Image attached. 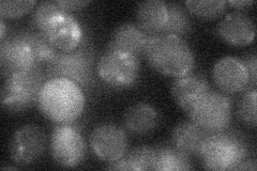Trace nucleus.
Segmentation results:
<instances>
[{"instance_id": "4468645a", "label": "nucleus", "mask_w": 257, "mask_h": 171, "mask_svg": "<svg viewBox=\"0 0 257 171\" xmlns=\"http://www.w3.org/2000/svg\"><path fill=\"white\" fill-rule=\"evenodd\" d=\"M216 35L228 45L243 47L254 41L256 26L247 14L234 11L225 15L219 22L216 25Z\"/></svg>"}, {"instance_id": "9d476101", "label": "nucleus", "mask_w": 257, "mask_h": 171, "mask_svg": "<svg viewBox=\"0 0 257 171\" xmlns=\"http://www.w3.org/2000/svg\"><path fill=\"white\" fill-rule=\"evenodd\" d=\"M39 68L24 32L8 36L0 43V69L5 78Z\"/></svg>"}, {"instance_id": "7ed1b4c3", "label": "nucleus", "mask_w": 257, "mask_h": 171, "mask_svg": "<svg viewBox=\"0 0 257 171\" xmlns=\"http://www.w3.org/2000/svg\"><path fill=\"white\" fill-rule=\"evenodd\" d=\"M246 155V145L239 136L220 131L208 133L198 157L206 169L235 170Z\"/></svg>"}, {"instance_id": "393cba45", "label": "nucleus", "mask_w": 257, "mask_h": 171, "mask_svg": "<svg viewBox=\"0 0 257 171\" xmlns=\"http://www.w3.org/2000/svg\"><path fill=\"white\" fill-rule=\"evenodd\" d=\"M64 12L57 2H44L39 4L32 13V23L37 31L44 34L48 24L58 14Z\"/></svg>"}, {"instance_id": "2f4dec72", "label": "nucleus", "mask_w": 257, "mask_h": 171, "mask_svg": "<svg viewBox=\"0 0 257 171\" xmlns=\"http://www.w3.org/2000/svg\"><path fill=\"white\" fill-rule=\"evenodd\" d=\"M256 169H257L256 161L253 159H243L235 168V170H256Z\"/></svg>"}, {"instance_id": "f03ea898", "label": "nucleus", "mask_w": 257, "mask_h": 171, "mask_svg": "<svg viewBox=\"0 0 257 171\" xmlns=\"http://www.w3.org/2000/svg\"><path fill=\"white\" fill-rule=\"evenodd\" d=\"M144 57L160 74L179 77L192 72L195 58L182 38L171 35L149 36Z\"/></svg>"}, {"instance_id": "a211bd4d", "label": "nucleus", "mask_w": 257, "mask_h": 171, "mask_svg": "<svg viewBox=\"0 0 257 171\" xmlns=\"http://www.w3.org/2000/svg\"><path fill=\"white\" fill-rule=\"evenodd\" d=\"M208 132L192 120H184L177 124L172 131L171 140L173 146L187 155L198 156Z\"/></svg>"}, {"instance_id": "0eeeda50", "label": "nucleus", "mask_w": 257, "mask_h": 171, "mask_svg": "<svg viewBox=\"0 0 257 171\" xmlns=\"http://www.w3.org/2000/svg\"><path fill=\"white\" fill-rule=\"evenodd\" d=\"M188 117L208 133L225 131L231 122L232 104L227 94L211 89Z\"/></svg>"}, {"instance_id": "423d86ee", "label": "nucleus", "mask_w": 257, "mask_h": 171, "mask_svg": "<svg viewBox=\"0 0 257 171\" xmlns=\"http://www.w3.org/2000/svg\"><path fill=\"white\" fill-rule=\"evenodd\" d=\"M142 63L139 57L114 51H106L96 64V74L112 89L133 87L140 78Z\"/></svg>"}, {"instance_id": "1a4fd4ad", "label": "nucleus", "mask_w": 257, "mask_h": 171, "mask_svg": "<svg viewBox=\"0 0 257 171\" xmlns=\"http://www.w3.org/2000/svg\"><path fill=\"white\" fill-rule=\"evenodd\" d=\"M47 138L43 129L35 124H25L19 127L11 136L8 153L16 165L28 166L43 155Z\"/></svg>"}, {"instance_id": "9b49d317", "label": "nucleus", "mask_w": 257, "mask_h": 171, "mask_svg": "<svg viewBox=\"0 0 257 171\" xmlns=\"http://www.w3.org/2000/svg\"><path fill=\"white\" fill-rule=\"evenodd\" d=\"M89 145L100 160L109 162L125 155L128 139L123 128L112 123H102L92 129Z\"/></svg>"}, {"instance_id": "a878e982", "label": "nucleus", "mask_w": 257, "mask_h": 171, "mask_svg": "<svg viewBox=\"0 0 257 171\" xmlns=\"http://www.w3.org/2000/svg\"><path fill=\"white\" fill-rule=\"evenodd\" d=\"M256 102L257 91L255 89H252V90L246 91L242 95L237 107V115L239 120L246 126H250L252 128H255L257 123Z\"/></svg>"}, {"instance_id": "39448f33", "label": "nucleus", "mask_w": 257, "mask_h": 171, "mask_svg": "<svg viewBox=\"0 0 257 171\" xmlns=\"http://www.w3.org/2000/svg\"><path fill=\"white\" fill-rule=\"evenodd\" d=\"M92 63L93 55L85 47L79 46L72 52H58L45 67L46 77L69 79L80 88H88L93 85Z\"/></svg>"}, {"instance_id": "f8f14e48", "label": "nucleus", "mask_w": 257, "mask_h": 171, "mask_svg": "<svg viewBox=\"0 0 257 171\" xmlns=\"http://www.w3.org/2000/svg\"><path fill=\"white\" fill-rule=\"evenodd\" d=\"M214 85L225 94H236L250 86L247 72L237 57L226 56L214 63L211 71Z\"/></svg>"}, {"instance_id": "ddd939ff", "label": "nucleus", "mask_w": 257, "mask_h": 171, "mask_svg": "<svg viewBox=\"0 0 257 171\" xmlns=\"http://www.w3.org/2000/svg\"><path fill=\"white\" fill-rule=\"evenodd\" d=\"M43 35L58 52H72L80 46L84 32L73 15L64 11L52 20Z\"/></svg>"}, {"instance_id": "473e14b6", "label": "nucleus", "mask_w": 257, "mask_h": 171, "mask_svg": "<svg viewBox=\"0 0 257 171\" xmlns=\"http://www.w3.org/2000/svg\"><path fill=\"white\" fill-rule=\"evenodd\" d=\"M0 27H2V32H0V41L6 39V22L5 19L2 18V21H0Z\"/></svg>"}, {"instance_id": "7c9ffc66", "label": "nucleus", "mask_w": 257, "mask_h": 171, "mask_svg": "<svg viewBox=\"0 0 257 171\" xmlns=\"http://www.w3.org/2000/svg\"><path fill=\"white\" fill-rule=\"evenodd\" d=\"M227 5L231 6L232 8H235V9H244V8L250 7L254 4L253 0H230V2L226 3Z\"/></svg>"}, {"instance_id": "5701e85b", "label": "nucleus", "mask_w": 257, "mask_h": 171, "mask_svg": "<svg viewBox=\"0 0 257 171\" xmlns=\"http://www.w3.org/2000/svg\"><path fill=\"white\" fill-rule=\"evenodd\" d=\"M187 10L196 18L205 21L219 19L226 11V2L223 0H187Z\"/></svg>"}, {"instance_id": "20e7f679", "label": "nucleus", "mask_w": 257, "mask_h": 171, "mask_svg": "<svg viewBox=\"0 0 257 171\" xmlns=\"http://www.w3.org/2000/svg\"><path fill=\"white\" fill-rule=\"evenodd\" d=\"M46 78L41 68L7 77L0 93L3 108L15 113L31 108L38 104Z\"/></svg>"}, {"instance_id": "f3484780", "label": "nucleus", "mask_w": 257, "mask_h": 171, "mask_svg": "<svg viewBox=\"0 0 257 171\" xmlns=\"http://www.w3.org/2000/svg\"><path fill=\"white\" fill-rule=\"evenodd\" d=\"M167 16V4L162 0L142 2L135 10L136 25L149 36L161 34L166 24Z\"/></svg>"}, {"instance_id": "aec40b11", "label": "nucleus", "mask_w": 257, "mask_h": 171, "mask_svg": "<svg viewBox=\"0 0 257 171\" xmlns=\"http://www.w3.org/2000/svg\"><path fill=\"white\" fill-rule=\"evenodd\" d=\"M156 169L158 171H181L192 170L193 165L190 156L176 149L175 146H162L156 150Z\"/></svg>"}, {"instance_id": "f257e3e1", "label": "nucleus", "mask_w": 257, "mask_h": 171, "mask_svg": "<svg viewBox=\"0 0 257 171\" xmlns=\"http://www.w3.org/2000/svg\"><path fill=\"white\" fill-rule=\"evenodd\" d=\"M83 89L64 78L47 79L39 95L38 107L42 115L57 124L73 123L85 108Z\"/></svg>"}, {"instance_id": "6e6552de", "label": "nucleus", "mask_w": 257, "mask_h": 171, "mask_svg": "<svg viewBox=\"0 0 257 171\" xmlns=\"http://www.w3.org/2000/svg\"><path fill=\"white\" fill-rule=\"evenodd\" d=\"M50 153L61 167L73 168L82 164L87 145L79 129L72 123L55 126L50 137Z\"/></svg>"}, {"instance_id": "6ab92c4d", "label": "nucleus", "mask_w": 257, "mask_h": 171, "mask_svg": "<svg viewBox=\"0 0 257 171\" xmlns=\"http://www.w3.org/2000/svg\"><path fill=\"white\" fill-rule=\"evenodd\" d=\"M159 123L160 116L157 109L146 103L130 106L123 115V125L133 134H149L155 131Z\"/></svg>"}, {"instance_id": "4be33fe9", "label": "nucleus", "mask_w": 257, "mask_h": 171, "mask_svg": "<svg viewBox=\"0 0 257 171\" xmlns=\"http://www.w3.org/2000/svg\"><path fill=\"white\" fill-rule=\"evenodd\" d=\"M24 34H25L32 53H34L37 66L39 68H42L43 66L46 67L58 54V51L52 45L46 36L41 32L36 30L26 31Z\"/></svg>"}, {"instance_id": "412c9836", "label": "nucleus", "mask_w": 257, "mask_h": 171, "mask_svg": "<svg viewBox=\"0 0 257 171\" xmlns=\"http://www.w3.org/2000/svg\"><path fill=\"white\" fill-rule=\"evenodd\" d=\"M168 16L164 28L159 35H171L182 38L191 31L192 23L189 15L179 4H167Z\"/></svg>"}, {"instance_id": "cd10ccee", "label": "nucleus", "mask_w": 257, "mask_h": 171, "mask_svg": "<svg viewBox=\"0 0 257 171\" xmlns=\"http://www.w3.org/2000/svg\"><path fill=\"white\" fill-rule=\"evenodd\" d=\"M241 61H242L243 66L247 72V75H248V78H250V84L254 87L256 85V80H257V57H256V54L255 53H252V54H248L244 57H242V58L240 59Z\"/></svg>"}, {"instance_id": "dca6fc26", "label": "nucleus", "mask_w": 257, "mask_h": 171, "mask_svg": "<svg viewBox=\"0 0 257 171\" xmlns=\"http://www.w3.org/2000/svg\"><path fill=\"white\" fill-rule=\"evenodd\" d=\"M149 36L136 24L122 23L112 31L106 51H114L141 58L144 56Z\"/></svg>"}, {"instance_id": "c756f323", "label": "nucleus", "mask_w": 257, "mask_h": 171, "mask_svg": "<svg viewBox=\"0 0 257 171\" xmlns=\"http://www.w3.org/2000/svg\"><path fill=\"white\" fill-rule=\"evenodd\" d=\"M106 169H110V170H130V167H128V164L126 161L125 156L119 158L117 160L114 161H109L107 162Z\"/></svg>"}, {"instance_id": "b1692460", "label": "nucleus", "mask_w": 257, "mask_h": 171, "mask_svg": "<svg viewBox=\"0 0 257 171\" xmlns=\"http://www.w3.org/2000/svg\"><path fill=\"white\" fill-rule=\"evenodd\" d=\"M125 158L130 170L147 171L156 169L157 152L151 146L142 145L135 148L126 154Z\"/></svg>"}, {"instance_id": "c85d7f7f", "label": "nucleus", "mask_w": 257, "mask_h": 171, "mask_svg": "<svg viewBox=\"0 0 257 171\" xmlns=\"http://www.w3.org/2000/svg\"><path fill=\"white\" fill-rule=\"evenodd\" d=\"M58 5L62 8L64 11H75L83 9L90 4L89 0H57Z\"/></svg>"}, {"instance_id": "bb28decb", "label": "nucleus", "mask_w": 257, "mask_h": 171, "mask_svg": "<svg viewBox=\"0 0 257 171\" xmlns=\"http://www.w3.org/2000/svg\"><path fill=\"white\" fill-rule=\"evenodd\" d=\"M36 5L37 2L35 0H18V2L4 0L0 3V15L5 20L20 19L23 15L34 10Z\"/></svg>"}, {"instance_id": "2eb2a0df", "label": "nucleus", "mask_w": 257, "mask_h": 171, "mask_svg": "<svg viewBox=\"0 0 257 171\" xmlns=\"http://www.w3.org/2000/svg\"><path fill=\"white\" fill-rule=\"evenodd\" d=\"M210 90V85L204 76L190 72L176 77L171 87V94L177 106L188 116Z\"/></svg>"}]
</instances>
